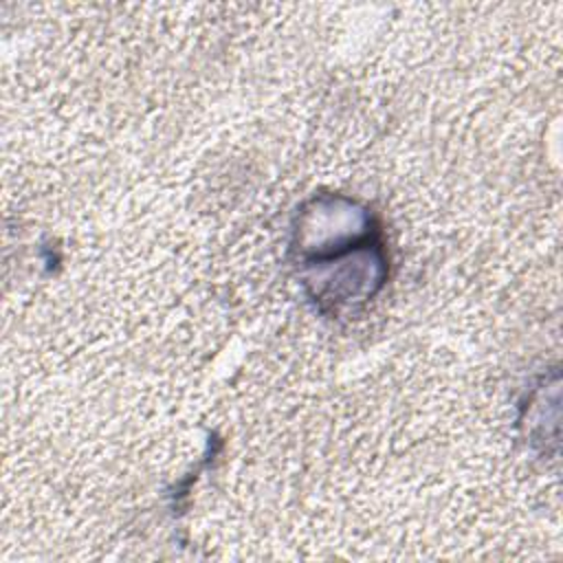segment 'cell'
I'll use <instances>...</instances> for the list:
<instances>
[{"label": "cell", "mask_w": 563, "mask_h": 563, "mask_svg": "<svg viewBox=\"0 0 563 563\" xmlns=\"http://www.w3.org/2000/svg\"><path fill=\"white\" fill-rule=\"evenodd\" d=\"M306 264V288L321 310L352 308L374 297L385 279V255L372 238H358L312 255Z\"/></svg>", "instance_id": "obj_1"}]
</instances>
